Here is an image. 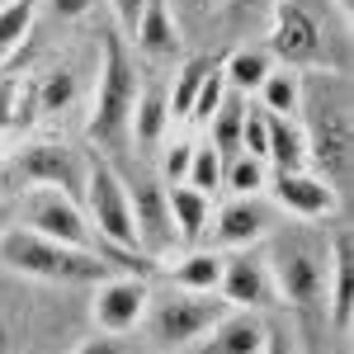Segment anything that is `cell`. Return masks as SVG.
<instances>
[{"label":"cell","mask_w":354,"mask_h":354,"mask_svg":"<svg viewBox=\"0 0 354 354\" xmlns=\"http://www.w3.org/2000/svg\"><path fill=\"white\" fill-rule=\"evenodd\" d=\"M15 100H19V76H0V133L15 128Z\"/></svg>","instance_id":"836d02e7"},{"label":"cell","mask_w":354,"mask_h":354,"mask_svg":"<svg viewBox=\"0 0 354 354\" xmlns=\"http://www.w3.org/2000/svg\"><path fill=\"white\" fill-rule=\"evenodd\" d=\"M185 185H194L198 194H213L222 185V156L213 151V147H194V161H189Z\"/></svg>","instance_id":"f546056e"},{"label":"cell","mask_w":354,"mask_h":354,"mask_svg":"<svg viewBox=\"0 0 354 354\" xmlns=\"http://www.w3.org/2000/svg\"><path fill=\"white\" fill-rule=\"evenodd\" d=\"M147 298H151L147 279H137V274H109V279L95 283L90 322H95V330H104V335H128V330L142 326Z\"/></svg>","instance_id":"30bf717a"},{"label":"cell","mask_w":354,"mask_h":354,"mask_svg":"<svg viewBox=\"0 0 354 354\" xmlns=\"http://www.w3.org/2000/svg\"><path fill=\"white\" fill-rule=\"evenodd\" d=\"M330 5H335V10H340L345 19H350V15H354V0H330Z\"/></svg>","instance_id":"ab89813d"},{"label":"cell","mask_w":354,"mask_h":354,"mask_svg":"<svg viewBox=\"0 0 354 354\" xmlns=\"http://www.w3.org/2000/svg\"><path fill=\"white\" fill-rule=\"evenodd\" d=\"M227 5V15L236 19V24H245V19H255V15H270L274 0H222Z\"/></svg>","instance_id":"e575fe53"},{"label":"cell","mask_w":354,"mask_h":354,"mask_svg":"<svg viewBox=\"0 0 354 354\" xmlns=\"http://www.w3.org/2000/svg\"><path fill=\"white\" fill-rule=\"evenodd\" d=\"M48 5H53L57 19H81V15H90V10L100 5V0H48Z\"/></svg>","instance_id":"8d00e7d4"},{"label":"cell","mask_w":354,"mask_h":354,"mask_svg":"<svg viewBox=\"0 0 354 354\" xmlns=\"http://www.w3.org/2000/svg\"><path fill=\"white\" fill-rule=\"evenodd\" d=\"M270 170H307V137L298 113H270V142H265Z\"/></svg>","instance_id":"d6986e66"},{"label":"cell","mask_w":354,"mask_h":354,"mask_svg":"<svg viewBox=\"0 0 354 354\" xmlns=\"http://www.w3.org/2000/svg\"><path fill=\"white\" fill-rule=\"evenodd\" d=\"M0 265L10 274L38 279V283H100L113 270L109 255L85 250V245L53 241V236H38L28 227L0 232Z\"/></svg>","instance_id":"7a4b0ae2"},{"label":"cell","mask_w":354,"mask_h":354,"mask_svg":"<svg viewBox=\"0 0 354 354\" xmlns=\"http://www.w3.org/2000/svg\"><path fill=\"white\" fill-rule=\"evenodd\" d=\"M274 28H270V57L283 66H317V71H340L350 62V33H330L322 10L312 0H274Z\"/></svg>","instance_id":"3957f363"},{"label":"cell","mask_w":354,"mask_h":354,"mask_svg":"<svg viewBox=\"0 0 354 354\" xmlns=\"http://www.w3.org/2000/svg\"><path fill=\"white\" fill-rule=\"evenodd\" d=\"M213 227V241L218 250H245V245L270 241L274 232V208L260 198V194H232L227 203L218 208V218H208Z\"/></svg>","instance_id":"8fae6325"},{"label":"cell","mask_w":354,"mask_h":354,"mask_svg":"<svg viewBox=\"0 0 354 354\" xmlns=\"http://www.w3.org/2000/svg\"><path fill=\"white\" fill-rule=\"evenodd\" d=\"M227 312L222 293H198V288H180L170 283L165 293H151L147 298V312H142V326H147V340L156 350H185L194 340H203L213 322Z\"/></svg>","instance_id":"8992f818"},{"label":"cell","mask_w":354,"mask_h":354,"mask_svg":"<svg viewBox=\"0 0 354 354\" xmlns=\"http://www.w3.org/2000/svg\"><path fill=\"white\" fill-rule=\"evenodd\" d=\"M218 293L227 307H270L274 302V279H270V265H265V250L260 245H245V250H232L222 255V283Z\"/></svg>","instance_id":"7c38bea8"},{"label":"cell","mask_w":354,"mask_h":354,"mask_svg":"<svg viewBox=\"0 0 354 354\" xmlns=\"http://www.w3.org/2000/svg\"><path fill=\"white\" fill-rule=\"evenodd\" d=\"M165 203H170V222H175V241H185V245L203 241L208 218H213L208 194H198L194 185H175V189H165Z\"/></svg>","instance_id":"ac0fdd59"},{"label":"cell","mask_w":354,"mask_h":354,"mask_svg":"<svg viewBox=\"0 0 354 354\" xmlns=\"http://www.w3.org/2000/svg\"><path fill=\"white\" fill-rule=\"evenodd\" d=\"M33 185H48V189H62V194H71V198H81V189H85L81 151H71L62 142H28L24 151H15L10 161H0V194L33 189Z\"/></svg>","instance_id":"ba28073f"},{"label":"cell","mask_w":354,"mask_h":354,"mask_svg":"<svg viewBox=\"0 0 354 354\" xmlns=\"http://www.w3.org/2000/svg\"><path fill=\"white\" fill-rule=\"evenodd\" d=\"M15 218H19V227L38 232V236H53V241L95 250V227H90V218H85L81 198H71V194H62V189H48V185L19 189V198H15ZM100 255H104V250H100Z\"/></svg>","instance_id":"9c48e42d"},{"label":"cell","mask_w":354,"mask_h":354,"mask_svg":"<svg viewBox=\"0 0 354 354\" xmlns=\"http://www.w3.org/2000/svg\"><path fill=\"white\" fill-rule=\"evenodd\" d=\"M76 100V76L66 66H57L48 76H38V113H62Z\"/></svg>","instance_id":"83f0119b"},{"label":"cell","mask_w":354,"mask_h":354,"mask_svg":"<svg viewBox=\"0 0 354 354\" xmlns=\"http://www.w3.org/2000/svg\"><path fill=\"white\" fill-rule=\"evenodd\" d=\"M298 118L302 137H307V165H317V175L326 180L330 189L340 194L350 180V95L340 81L322 76H302V100H298Z\"/></svg>","instance_id":"6da1fadb"},{"label":"cell","mask_w":354,"mask_h":354,"mask_svg":"<svg viewBox=\"0 0 354 354\" xmlns=\"http://www.w3.org/2000/svg\"><path fill=\"white\" fill-rule=\"evenodd\" d=\"M222 95H227V81H222V66L213 62V66H208V76H203V85H198V95H194L189 118H185V123H203V128H208V118L218 113Z\"/></svg>","instance_id":"f1b7e54d"},{"label":"cell","mask_w":354,"mask_h":354,"mask_svg":"<svg viewBox=\"0 0 354 354\" xmlns=\"http://www.w3.org/2000/svg\"><path fill=\"white\" fill-rule=\"evenodd\" d=\"M0 5H5V0H0Z\"/></svg>","instance_id":"b9f144b4"},{"label":"cell","mask_w":354,"mask_h":354,"mask_svg":"<svg viewBox=\"0 0 354 354\" xmlns=\"http://www.w3.org/2000/svg\"><path fill=\"white\" fill-rule=\"evenodd\" d=\"M241 123H245V95H236V90H227L222 95L218 113L208 118V133H213V151L218 156H232V151H241Z\"/></svg>","instance_id":"603a6c76"},{"label":"cell","mask_w":354,"mask_h":354,"mask_svg":"<svg viewBox=\"0 0 354 354\" xmlns=\"http://www.w3.org/2000/svg\"><path fill=\"white\" fill-rule=\"evenodd\" d=\"M350 283H354V260H350V232H335L330 236V250H326V317H330V326L340 330H350Z\"/></svg>","instance_id":"e0dca14e"},{"label":"cell","mask_w":354,"mask_h":354,"mask_svg":"<svg viewBox=\"0 0 354 354\" xmlns=\"http://www.w3.org/2000/svg\"><path fill=\"white\" fill-rule=\"evenodd\" d=\"M270 71H274L270 48H236V53L222 62V81H227V90H236V95L260 90V81H265Z\"/></svg>","instance_id":"7402d4cb"},{"label":"cell","mask_w":354,"mask_h":354,"mask_svg":"<svg viewBox=\"0 0 354 354\" xmlns=\"http://www.w3.org/2000/svg\"><path fill=\"white\" fill-rule=\"evenodd\" d=\"M170 123V95L161 85H137V104H133V142L137 147H156Z\"/></svg>","instance_id":"ffe728a7"},{"label":"cell","mask_w":354,"mask_h":354,"mask_svg":"<svg viewBox=\"0 0 354 354\" xmlns=\"http://www.w3.org/2000/svg\"><path fill=\"white\" fill-rule=\"evenodd\" d=\"M189 161H194V142H170V147H165V180H170V185H185Z\"/></svg>","instance_id":"1f68e13d"},{"label":"cell","mask_w":354,"mask_h":354,"mask_svg":"<svg viewBox=\"0 0 354 354\" xmlns=\"http://www.w3.org/2000/svg\"><path fill=\"white\" fill-rule=\"evenodd\" d=\"M270 326L260 322V312L250 307H227L213 330H208V354H260L265 350Z\"/></svg>","instance_id":"2e32d148"},{"label":"cell","mask_w":354,"mask_h":354,"mask_svg":"<svg viewBox=\"0 0 354 354\" xmlns=\"http://www.w3.org/2000/svg\"><path fill=\"white\" fill-rule=\"evenodd\" d=\"M260 109L265 113H298V100H302V76L293 66H274L270 76L260 81Z\"/></svg>","instance_id":"d4e9b609"},{"label":"cell","mask_w":354,"mask_h":354,"mask_svg":"<svg viewBox=\"0 0 354 354\" xmlns=\"http://www.w3.org/2000/svg\"><path fill=\"white\" fill-rule=\"evenodd\" d=\"M133 203V227H137V250L147 260H161L165 250L175 245V222H170V203H165V185L156 180H137L128 189Z\"/></svg>","instance_id":"4fadbf2b"},{"label":"cell","mask_w":354,"mask_h":354,"mask_svg":"<svg viewBox=\"0 0 354 354\" xmlns=\"http://www.w3.org/2000/svg\"><path fill=\"white\" fill-rule=\"evenodd\" d=\"M274 298H283L298 317L326 312V245L312 236H274L265 245Z\"/></svg>","instance_id":"5b68a950"},{"label":"cell","mask_w":354,"mask_h":354,"mask_svg":"<svg viewBox=\"0 0 354 354\" xmlns=\"http://www.w3.org/2000/svg\"><path fill=\"white\" fill-rule=\"evenodd\" d=\"M81 208L90 227H95V236L109 245L113 255H137V260H147L142 250H137V227H133V203H128V185L113 175L109 165H85V189H81ZM156 265V260H151Z\"/></svg>","instance_id":"52a82bcc"},{"label":"cell","mask_w":354,"mask_h":354,"mask_svg":"<svg viewBox=\"0 0 354 354\" xmlns=\"http://www.w3.org/2000/svg\"><path fill=\"white\" fill-rule=\"evenodd\" d=\"M265 189H274V203L298 222H317L335 208V189L317 170H274Z\"/></svg>","instance_id":"5bb4252c"},{"label":"cell","mask_w":354,"mask_h":354,"mask_svg":"<svg viewBox=\"0 0 354 354\" xmlns=\"http://www.w3.org/2000/svg\"><path fill=\"white\" fill-rule=\"evenodd\" d=\"M208 57H189L185 66H180V76H175V90H170V123L180 118H189V104H194V95H198V85H203V76H208Z\"/></svg>","instance_id":"4316f807"},{"label":"cell","mask_w":354,"mask_h":354,"mask_svg":"<svg viewBox=\"0 0 354 354\" xmlns=\"http://www.w3.org/2000/svg\"><path fill=\"white\" fill-rule=\"evenodd\" d=\"M76 354H128V350H123V340H118V335H104V330H95V340H85Z\"/></svg>","instance_id":"d590c367"},{"label":"cell","mask_w":354,"mask_h":354,"mask_svg":"<svg viewBox=\"0 0 354 354\" xmlns=\"http://www.w3.org/2000/svg\"><path fill=\"white\" fill-rule=\"evenodd\" d=\"M165 274H170V283H180V288L218 293V283H222V250H189V255H180L175 265H165Z\"/></svg>","instance_id":"44dd1931"},{"label":"cell","mask_w":354,"mask_h":354,"mask_svg":"<svg viewBox=\"0 0 354 354\" xmlns=\"http://www.w3.org/2000/svg\"><path fill=\"white\" fill-rule=\"evenodd\" d=\"M222 185L232 194H265V185H270V161L265 156H250V151H232V156H222Z\"/></svg>","instance_id":"cb8c5ba5"},{"label":"cell","mask_w":354,"mask_h":354,"mask_svg":"<svg viewBox=\"0 0 354 354\" xmlns=\"http://www.w3.org/2000/svg\"><path fill=\"white\" fill-rule=\"evenodd\" d=\"M170 10H175V19H189V24H203V19H213V15L222 10V0H175Z\"/></svg>","instance_id":"d6a6232c"},{"label":"cell","mask_w":354,"mask_h":354,"mask_svg":"<svg viewBox=\"0 0 354 354\" xmlns=\"http://www.w3.org/2000/svg\"><path fill=\"white\" fill-rule=\"evenodd\" d=\"M0 232H10V208H5V194H0Z\"/></svg>","instance_id":"f35d334b"},{"label":"cell","mask_w":354,"mask_h":354,"mask_svg":"<svg viewBox=\"0 0 354 354\" xmlns=\"http://www.w3.org/2000/svg\"><path fill=\"white\" fill-rule=\"evenodd\" d=\"M133 43H137V53L151 57V62H175V57H180L185 38H180V19H175L170 0H147Z\"/></svg>","instance_id":"9a60e30c"},{"label":"cell","mask_w":354,"mask_h":354,"mask_svg":"<svg viewBox=\"0 0 354 354\" xmlns=\"http://www.w3.org/2000/svg\"><path fill=\"white\" fill-rule=\"evenodd\" d=\"M260 354H298V350H293V340H288L279 326H270V335H265V350H260Z\"/></svg>","instance_id":"74e56055"},{"label":"cell","mask_w":354,"mask_h":354,"mask_svg":"<svg viewBox=\"0 0 354 354\" xmlns=\"http://www.w3.org/2000/svg\"><path fill=\"white\" fill-rule=\"evenodd\" d=\"M28 28H33V0H5L0 5V66L24 48Z\"/></svg>","instance_id":"484cf974"},{"label":"cell","mask_w":354,"mask_h":354,"mask_svg":"<svg viewBox=\"0 0 354 354\" xmlns=\"http://www.w3.org/2000/svg\"><path fill=\"white\" fill-rule=\"evenodd\" d=\"M133 104H137V66L123 38L104 33V62H100V85H95V109H90V142L100 147H128L133 137Z\"/></svg>","instance_id":"277c9868"},{"label":"cell","mask_w":354,"mask_h":354,"mask_svg":"<svg viewBox=\"0 0 354 354\" xmlns=\"http://www.w3.org/2000/svg\"><path fill=\"white\" fill-rule=\"evenodd\" d=\"M0 354H5V330H0Z\"/></svg>","instance_id":"60d3db41"},{"label":"cell","mask_w":354,"mask_h":354,"mask_svg":"<svg viewBox=\"0 0 354 354\" xmlns=\"http://www.w3.org/2000/svg\"><path fill=\"white\" fill-rule=\"evenodd\" d=\"M109 10H113V33H118V38H133L147 0H109Z\"/></svg>","instance_id":"4dcf8cb0"}]
</instances>
